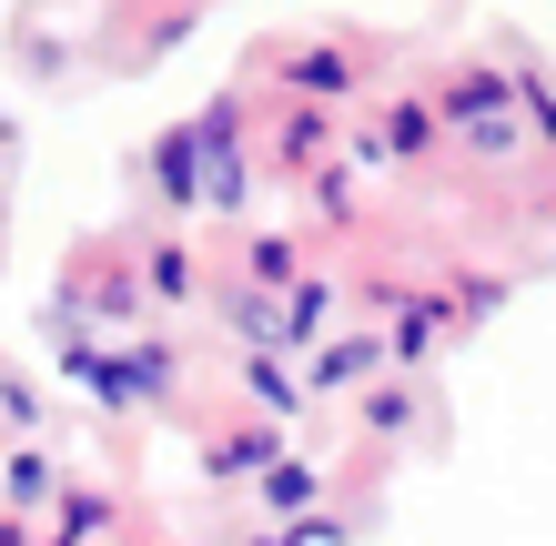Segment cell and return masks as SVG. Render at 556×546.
<instances>
[{
	"mask_svg": "<svg viewBox=\"0 0 556 546\" xmlns=\"http://www.w3.org/2000/svg\"><path fill=\"white\" fill-rule=\"evenodd\" d=\"M506 102H516V81H496V72H466V81L445 91V122H466V132H476V122H496Z\"/></svg>",
	"mask_w": 556,
	"mask_h": 546,
	"instance_id": "cell-1",
	"label": "cell"
},
{
	"mask_svg": "<svg viewBox=\"0 0 556 546\" xmlns=\"http://www.w3.org/2000/svg\"><path fill=\"white\" fill-rule=\"evenodd\" d=\"M0 486H11V506H51V466H41V456H11Z\"/></svg>",
	"mask_w": 556,
	"mask_h": 546,
	"instance_id": "cell-2",
	"label": "cell"
},
{
	"mask_svg": "<svg viewBox=\"0 0 556 546\" xmlns=\"http://www.w3.org/2000/svg\"><path fill=\"white\" fill-rule=\"evenodd\" d=\"M283 81H304V91H344L354 72H344V61H334V51H304V61H293V72H283Z\"/></svg>",
	"mask_w": 556,
	"mask_h": 546,
	"instance_id": "cell-3",
	"label": "cell"
},
{
	"mask_svg": "<svg viewBox=\"0 0 556 546\" xmlns=\"http://www.w3.org/2000/svg\"><path fill=\"white\" fill-rule=\"evenodd\" d=\"M264 496H274V517H293V506H314V475H304V466H274Z\"/></svg>",
	"mask_w": 556,
	"mask_h": 546,
	"instance_id": "cell-4",
	"label": "cell"
},
{
	"mask_svg": "<svg viewBox=\"0 0 556 546\" xmlns=\"http://www.w3.org/2000/svg\"><path fill=\"white\" fill-rule=\"evenodd\" d=\"M375 365V344L365 334H354V344H334V355H324V384H354V374H365Z\"/></svg>",
	"mask_w": 556,
	"mask_h": 546,
	"instance_id": "cell-5",
	"label": "cell"
},
{
	"mask_svg": "<svg viewBox=\"0 0 556 546\" xmlns=\"http://www.w3.org/2000/svg\"><path fill=\"white\" fill-rule=\"evenodd\" d=\"M253 283H293V243H253Z\"/></svg>",
	"mask_w": 556,
	"mask_h": 546,
	"instance_id": "cell-6",
	"label": "cell"
},
{
	"mask_svg": "<svg viewBox=\"0 0 556 546\" xmlns=\"http://www.w3.org/2000/svg\"><path fill=\"white\" fill-rule=\"evenodd\" d=\"M0 546H11V536H0Z\"/></svg>",
	"mask_w": 556,
	"mask_h": 546,
	"instance_id": "cell-7",
	"label": "cell"
}]
</instances>
